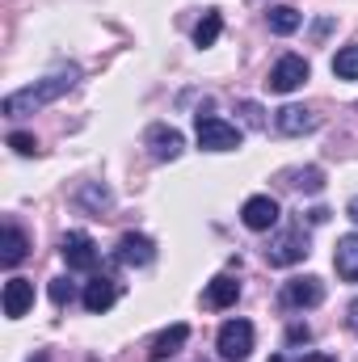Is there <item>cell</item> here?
Masks as SVG:
<instances>
[{"label": "cell", "instance_id": "cell-1", "mask_svg": "<svg viewBox=\"0 0 358 362\" xmlns=\"http://www.w3.org/2000/svg\"><path fill=\"white\" fill-rule=\"evenodd\" d=\"M72 85H76V68H68V72H51V76L34 81V85H25V89L8 93V97L0 101V110H4L8 118H25V114H34V110L51 105L55 97H64Z\"/></svg>", "mask_w": 358, "mask_h": 362}, {"label": "cell", "instance_id": "cell-2", "mask_svg": "<svg viewBox=\"0 0 358 362\" xmlns=\"http://www.w3.org/2000/svg\"><path fill=\"white\" fill-rule=\"evenodd\" d=\"M194 135H198V148H202V152H236L241 139H245L236 122H224V118H215V114H198Z\"/></svg>", "mask_w": 358, "mask_h": 362}, {"label": "cell", "instance_id": "cell-3", "mask_svg": "<svg viewBox=\"0 0 358 362\" xmlns=\"http://www.w3.org/2000/svg\"><path fill=\"white\" fill-rule=\"evenodd\" d=\"M215 350H219V358H228V362H245L253 354V325L249 320H228L219 329V337H215Z\"/></svg>", "mask_w": 358, "mask_h": 362}, {"label": "cell", "instance_id": "cell-4", "mask_svg": "<svg viewBox=\"0 0 358 362\" xmlns=\"http://www.w3.org/2000/svg\"><path fill=\"white\" fill-rule=\"evenodd\" d=\"M304 257H308V236H304V228H291V232L274 236L270 249H266L270 266H295V262H304Z\"/></svg>", "mask_w": 358, "mask_h": 362}, {"label": "cell", "instance_id": "cell-5", "mask_svg": "<svg viewBox=\"0 0 358 362\" xmlns=\"http://www.w3.org/2000/svg\"><path fill=\"white\" fill-rule=\"evenodd\" d=\"M308 81V59L304 55H282L274 68H270V93H295Z\"/></svg>", "mask_w": 358, "mask_h": 362}, {"label": "cell", "instance_id": "cell-6", "mask_svg": "<svg viewBox=\"0 0 358 362\" xmlns=\"http://www.w3.org/2000/svg\"><path fill=\"white\" fill-rule=\"evenodd\" d=\"M59 253H64V262H68V270H93L97 266V240H93L89 232H68L64 236V245H59Z\"/></svg>", "mask_w": 358, "mask_h": 362}, {"label": "cell", "instance_id": "cell-7", "mask_svg": "<svg viewBox=\"0 0 358 362\" xmlns=\"http://www.w3.org/2000/svg\"><path fill=\"white\" fill-rule=\"evenodd\" d=\"M114 262H118V266H135V270H144V266L156 262V245H152L148 236H139V232H127V236L118 240V249H114Z\"/></svg>", "mask_w": 358, "mask_h": 362}, {"label": "cell", "instance_id": "cell-8", "mask_svg": "<svg viewBox=\"0 0 358 362\" xmlns=\"http://www.w3.org/2000/svg\"><path fill=\"white\" fill-rule=\"evenodd\" d=\"M241 219H245L249 232H270V228L278 223V202H274L270 194H253V198H245Z\"/></svg>", "mask_w": 358, "mask_h": 362}, {"label": "cell", "instance_id": "cell-9", "mask_svg": "<svg viewBox=\"0 0 358 362\" xmlns=\"http://www.w3.org/2000/svg\"><path fill=\"white\" fill-rule=\"evenodd\" d=\"M321 299H325V282L312 278V274L291 278V282L282 286V303H287V308H316Z\"/></svg>", "mask_w": 358, "mask_h": 362}, {"label": "cell", "instance_id": "cell-10", "mask_svg": "<svg viewBox=\"0 0 358 362\" xmlns=\"http://www.w3.org/2000/svg\"><path fill=\"white\" fill-rule=\"evenodd\" d=\"M148 148H152V156L156 160H178L181 152H185V139H181L178 127H165V122H156V127H148Z\"/></svg>", "mask_w": 358, "mask_h": 362}, {"label": "cell", "instance_id": "cell-11", "mask_svg": "<svg viewBox=\"0 0 358 362\" xmlns=\"http://www.w3.org/2000/svg\"><path fill=\"white\" fill-rule=\"evenodd\" d=\"M30 308H34V282L30 278H8L4 282V316L21 320Z\"/></svg>", "mask_w": 358, "mask_h": 362}, {"label": "cell", "instance_id": "cell-12", "mask_svg": "<svg viewBox=\"0 0 358 362\" xmlns=\"http://www.w3.org/2000/svg\"><path fill=\"white\" fill-rule=\"evenodd\" d=\"M274 122H278L282 135H308V131L316 127V114H312L308 105H282Z\"/></svg>", "mask_w": 358, "mask_h": 362}, {"label": "cell", "instance_id": "cell-13", "mask_svg": "<svg viewBox=\"0 0 358 362\" xmlns=\"http://www.w3.org/2000/svg\"><path fill=\"white\" fill-rule=\"evenodd\" d=\"M25 253H30V240H25V232L17 228V223H4V240H0V266H21L25 262Z\"/></svg>", "mask_w": 358, "mask_h": 362}, {"label": "cell", "instance_id": "cell-14", "mask_svg": "<svg viewBox=\"0 0 358 362\" xmlns=\"http://www.w3.org/2000/svg\"><path fill=\"white\" fill-rule=\"evenodd\" d=\"M236 299H241V282H236V278L219 274V278H211V282H207V295H202V303H207V308H215V312H219V308H232Z\"/></svg>", "mask_w": 358, "mask_h": 362}, {"label": "cell", "instance_id": "cell-15", "mask_svg": "<svg viewBox=\"0 0 358 362\" xmlns=\"http://www.w3.org/2000/svg\"><path fill=\"white\" fill-rule=\"evenodd\" d=\"M114 299H118V286H114V278H93L89 286H85V308H89L93 316L110 312V308H114Z\"/></svg>", "mask_w": 358, "mask_h": 362}, {"label": "cell", "instance_id": "cell-16", "mask_svg": "<svg viewBox=\"0 0 358 362\" xmlns=\"http://www.w3.org/2000/svg\"><path fill=\"white\" fill-rule=\"evenodd\" d=\"M333 266H337V278L358 282V232H350V236H342V240H337Z\"/></svg>", "mask_w": 358, "mask_h": 362}, {"label": "cell", "instance_id": "cell-17", "mask_svg": "<svg viewBox=\"0 0 358 362\" xmlns=\"http://www.w3.org/2000/svg\"><path fill=\"white\" fill-rule=\"evenodd\" d=\"M185 341H190V325H173V329H165V333H161V337L152 341V358L165 362L169 354H178Z\"/></svg>", "mask_w": 358, "mask_h": 362}, {"label": "cell", "instance_id": "cell-18", "mask_svg": "<svg viewBox=\"0 0 358 362\" xmlns=\"http://www.w3.org/2000/svg\"><path fill=\"white\" fill-rule=\"evenodd\" d=\"M219 30H224V17L215 13V8H207L202 13V21H198V30H194V47H215V38H219Z\"/></svg>", "mask_w": 358, "mask_h": 362}, {"label": "cell", "instance_id": "cell-19", "mask_svg": "<svg viewBox=\"0 0 358 362\" xmlns=\"http://www.w3.org/2000/svg\"><path fill=\"white\" fill-rule=\"evenodd\" d=\"M299 25H304V17H299L295 8H287V4L270 8V30H274V34H295Z\"/></svg>", "mask_w": 358, "mask_h": 362}, {"label": "cell", "instance_id": "cell-20", "mask_svg": "<svg viewBox=\"0 0 358 362\" xmlns=\"http://www.w3.org/2000/svg\"><path fill=\"white\" fill-rule=\"evenodd\" d=\"M333 72H337L342 81H358V42L354 47H342V51L333 55Z\"/></svg>", "mask_w": 358, "mask_h": 362}, {"label": "cell", "instance_id": "cell-21", "mask_svg": "<svg viewBox=\"0 0 358 362\" xmlns=\"http://www.w3.org/2000/svg\"><path fill=\"white\" fill-rule=\"evenodd\" d=\"M76 202H81V206H93V211H105L114 198H110V189H105V185H85V189L76 194Z\"/></svg>", "mask_w": 358, "mask_h": 362}, {"label": "cell", "instance_id": "cell-22", "mask_svg": "<svg viewBox=\"0 0 358 362\" xmlns=\"http://www.w3.org/2000/svg\"><path fill=\"white\" fill-rule=\"evenodd\" d=\"M8 148H13L17 156H34V152H38L34 135H21V131H13V135H8Z\"/></svg>", "mask_w": 358, "mask_h": 362}, {"label": "cell", "instance_id": "cell-23", "mask_svg": "<svg viewBox=\"0 0 358 362\" xmlns=\"http://www.w3.org/2000/svg\"><path fill=\"white\" fill-rule=\"evenodd\" d=\"M295 185H299V189H308V194H316V189L325 185V177H321V169H304V173L295 177Z\"/></svg>", "mask_w": 358, "mask_h": 362}, {"label": "cell", "instance_id": "cell-24", "mask_svg": "<svg viewBox=\"0 0 358 362\" xmlns=\"http://www.w3.org/2000/svg\"><path fill=\"white\" fill-rule=\"evenodd\" d=\"M72 295H76V291H72V282H68V278H55V282H51V299H55L59 308H64Z\"/></svg>", "mask_w": 358, "mask_h": 362}, {"label": "cell", "instance_id": "cell-25", "mask_svg": "<svg viewBox=\"0 0 358 362\" xmlns=\"http://www.w3.org/2000/svg\"><path fill=\"white\" fill-rule=\"evenodd\" d=\"M241 110H245V118H249L253 127H262V105H253V101H245Z\"/></svg>", "mask_w": 358, "mask_h": 362}, {"label": "cell", "instance_id": "cell-26", "mask_svg": "<svg viewBox=\"0 0 358 362\" xmlns=\"http://www.w3.org/2000/svg\"><path fill=\"white\" fill-rule=\"evenodd\" d=\"M346 215H350V219L358 223V198H350V202H346Z\"/></svg>", "mask_w": 358, "mask_h": 362}, {"label": "cell", "instance_id": "cell-27", "mask_svg": "<svg viewBox=\"0 0 358 362\" xmlns=\"http://www.w3.org/2000/svg\"><path fill=\"white\" fill-rule=\"evenodd\" d=\"M350 329H354V333H358V299H354V303H350Z\"/></svg>", "mask_w": 358, "mask_h": 362}]
</instances>
